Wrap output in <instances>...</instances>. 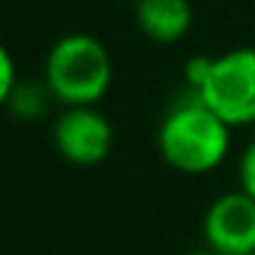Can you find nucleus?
Here are the masks:
<instances>
[{"label": "nucleus", "mask_w": 255, "mask_h": 255, "mask_svg": "<svg viewBox=\"0 0 255 255\" xmlns=\"http://www.w3.org/2000/svg\"><path fill=\"white\" fill-rule=\"evenodd\" d=\"M239 189L255 200V140L244 148L242 159H239Z\"/></svg>", "instance_id": "8"}, {"label": "nucleus", "mask_w": 255, "mask_h": 255, "mask_svg": "<svg viewBox=\"0 0 255 255\" xmlns=\"http://www.w3.org/2000/svg\"><path fill=\"white\" fill-rule=\"evenodd\" d=\"M159 154L184 176H206L225 162L231 151V127L198 96L178 102L159 124Z\"/></svg>", "instance_id": "1"}, {"label": "nucleus", "mask_w": 255, "mask_h": 255, "mask_svg": "<svg viewBox=\"0 0 255 255\" xmlns=\"http://www.w3.org/2000/svg\"><path fill=\"white\" fill-rule=\"evenodd\" d=\"M22 83V80H17V69H14V58L8 50L0 52V99L8 102L11 99V94L17 91V85Z\"/></svg>", "instance_id": "9"}, {"label": "nucleus", "mask_w": 255, "mask_h": 255, "mask_svg": "<svg viewBox=\"0 0 255 255\" xmlns=\"http://www.w3.org/2000/svg\"><path fill=\"white\" fill-rule=\"evenodd\" d=\"M11 107V113L22 121H30V118L41 116L44 113V94H41L39 85H30V83H19L17 91L11 94V99L6 102Z\"/></svg>", "instance_id": "7"}, {"label": "nucleus", "mask_w": 255, "mask_h": 255, "mask_svg": "<svg viewBox=\"0 0 255 255\" xmlns=\"http://www.w3.org/2000/svg\"><path fill=\"white\" fill-rule=\"evenodd\" d=\"M187 80L192 94L231 129L255 124V47L192 58Z\"/></svg>", "instance_id": "3"}, {"label": "nucleus", "mask_w": 255, "mask_h": 255, "mask_svg": "<svg viewBox=\"0 0 255 255\" xmlns=\"http://www.w3.org/2000/svg\"><path fill=\"white\" fill-rule=\"evenodd\" d=\"M113 127L96 107H66L52 129V143L66 162L94 167L113 151Z\"/></svg>", "instance_id": "4"}, {"label": "nucleus", "mask_w": 255, "mask_h": 255, "mask_svg": "<svg viewBox=\"0 0 255 255\" xmlns=\"http://www.w3.org/2000/svg\"><path fill=\"white\" fill-rule=\"evenodd\" d=\"M134 22L154 44H178L192 30L195 11L189 0H134Z\"/></svg>", "instance_id": "6"}, {"label": "nucleus", "mask_w": 255, "mask_h": 255, "mask_svg": "<svg viewBox=\"0 0 255 255\" xmlns=\"http://www.w3.org/2000/svg\"><path fill=\"white\" fill-rule=\"evenodd\" d=\"M113 85V55L96 36L66 33L50 47L44 88L66 107H96Z\"/></svg>", "instance_id": "2"}, {"label": "nucleus", "mask_w": 255, "mask_h": 255, "mask_svg": "<svg viewBox=\"0 0 255 255\" xmlns=\"http://www.w3.org/2000/svg\"><path fill=\"white\" fill-rule=\"evenodd\" d=\"M187 255H217L214 250H209V247H203V250H189Z\"/></svg>", "instance_id": "10"}, {"label": "nucleus", "mask_w": 255, "mask_h": 255, "mask_svg": "<svg viewBox=\"0 0 255 255\" xmlns=\"http://www.w3.org/2000/svg\"><path fill=\"white\" fill-rule=\"evenodd\" d=\"M206 247L217 255H255V200L247 192H225L206 209Z\"/></svg>", "instance_id": "5"}]
</instances>
